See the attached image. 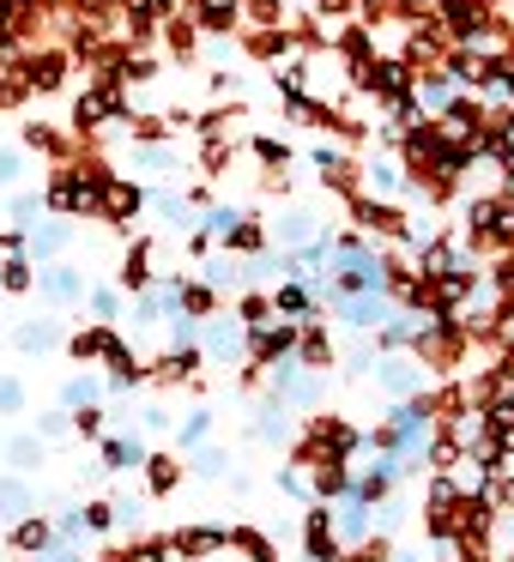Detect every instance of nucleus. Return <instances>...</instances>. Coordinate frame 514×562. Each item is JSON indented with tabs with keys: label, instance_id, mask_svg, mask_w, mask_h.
<instances>
[{
	"label": "nucleus",
	"instance_id": "f257e3e1",
	"mask_svg": "<svg viewBox=\"0 0 514 562\" xmlns=\"http://www.w3.org/2000/svg\"><path fill=\"white\" fill-rule=\"evenodd\" d=\"M351 224L369 236V243H405V212L393 200H376V194H351Z\"/></svg>",
	"mask_w": 514,
	"mask_h": 562
},
{
	"label": "nucleus",
	"instance_id": "f03ea898",
	"mask_svg": "<svg viewBox=\"0 0 514 562\" xmlns=\"http://www.w3.org/2000/svg\"><path fill=\"white\" fill-rule=\"evenodd\" d=\"M297 321H267V327H248V345H243V357L255 369H272V363H284V357H297Z\"/></svg>",
	"mask_w": 514,
	"mask_h": 562
},
{
	"label": "nucleus",
	"instance_id": "7ed1b4c3",
	"mask_svg": "<svg viewBox=\"0 0 514 562\" xmlns=\"http://www.w3.org/2000/svg\"><path fill=\"white\" fill-rule=\"evenodd\" d=\"M43 206L49 212H62V218H86V212H98V194H91V182L79 170H55L49 176V188H43Z\"/></svg>",
	"mask_w": 514,
	"mask_h": 562
},
{
	"label": "nucleus",
	"instance_id": "20e7f679",
	"mask_svg": "<svg viewBox=\"0 0 514 562\" xmlns=\"http://www.w3.org/2000/svg\"><path fill=\"white\" fill-rule=\"evenodd\" d=\"M139 212H146V188H139V182H127V176H110V182L98 188V218H110L115 231H122V224H134Z\"/></svg>",
	"mask_w": 514,
	"mask_h": 562
},
{
	"label": "nucleus",
	"instance_id": "39448f33",
	"mask_svg": "<svg viewBox=\"0 0 514 562\" xmlns=\"http://www.w3.org/2000/svg\"><path fill=\"white\" fill-rule=\"evenodd\" d=\"M303 550H309V562H345V544H339V532H333V508H327V502H309Z\"/></svg>",
	"mask_w": 514,
	"mask_h": 562
},
{
	"label": "nucleus",
	"instance_id": "423d86ee",
	"mask_svg": "<svg viewBox=\"0 0 514 562\" xmlns=\"http://www.w3.org/2000/svg\"><path fill=\"white\" fill-rule=\"evenodd\" d=\"M170 550L182 562H212V557H224V550H231V526H176Z\"/></svg>",
	"mask_w": 514,
	"mask_h": 562
},
{
	"label": "nucleus",
	"instance_id": "0eeeda50",
	"mask_svg": "<svg viewBox=\"0 0 514 562\" xmlns=\"http://www.w3.org/2000/svg\"><path fill=\"white\" fill-rule=\"evenodd\" d=\"M309 158H315V170H321V188H333V194H357V176H364V164H357L351 151H339V146H327V139H321Z\"/></svg>",
	"mask_w": 514,
	"mask_h": 562
},
{
	"label": "nucleus",
	"instance_id": "6e6552de",
	"mask_svg": "<svg viewBox=\"0 0 514 562\" xmlns=\"http://www.w3.org/2000/svg\"><path fill=\"white\" fill-rule=\"evenodd\" d=\"M243 345H248L243 321H224V315L200 321V351H206V363H231V357H243Z\"/></svg>",
	"mask_w": 514,
	"mask_h": 562
},
{
	"label": "nucleus",
	"instance_id": "1a4fd4ad",
	"mask_svg": "<svg viewBox=\"0 0 514 562\" xmlns=\"http://www.w3.org/2000/svg\"><path fill=\"white\" fill-rule=\"evenodd\" d=\"M146 363H139V351L127 339H115L110 345V357H103V387L110 393H134V387H146Z\"/></svg>",
	"mask_w": 514,
	"mask_h": 562
},
{
	"label": "nucleus",
	"instance_id": "9d476101",
	"mask_svg": "<svg viewBox=\"0 0 514 562\" xmlns=\"http://www.w3.org/2000/svg\"><path fill=\"white\" fill-rule=\"evenodd\" d=\"M37 296H43V303H55V308L79 303V296H86V272L67 267V260H49V267H37Z\"/></svg>",
	"mask_w": 514,
	"mask_h": 562
},
{
	"label": "nucleus",
	"instance_id": "9b49d317",
	"mask_svg": "<svg viewBox=\"0 0 514 562\" xmlns=\"http://www.w3.org/2000/svg\"><path fill=\"white\" fill-rule=\"evenodd\" d=\"M200 369H206V351H200V345H182V351H164L158 363H146V375L158 381V387H182V381H200Z\"/></svg>",
	"mask_w": 514,
	"mask_h": 562
},
{
	"label": "nucleus",
	"instance_id": "f8f14e48",
	"mask_svg": "<svg viewBox=\"0 0 514 562\" xmlns=\"http://www.w3.org/2000/svg\"><path fill=\"white\" fill-rule=\"evenodd\" d=\"M19 74L31 91H62L67 86V49H31L19 55Z\"/></svg>",
	"mask_w": 514,
	"mask_h": 562
},
{
	"label": "nucleus",
	"instance_id": "ddd939ff",
	"mask_svg": "<svg viewBox=\"0 0 514 562\" xmlns=\"http://www.w3.org/2000/svg\"><path fill=\"white\" fill-rule=\"evenodd\" d=\"M152 260H158V243L152 236H139V243H127V255H122V267H115V279H122V291L127 296H139V291H152Z\"/></svg>",
	"mask_w": 514,
	"mask_h": 562
},
{
	"label": "nucleus",
	"instance_id": "4468645a",
	"mask_svg": "<svg viewBox=\"0 0 514 562\" xmlns=\"http://www.w3.org/2000/svg\"><path fill=\"white\" fill-rule=\"evenodd\" d=\"M393 308H400V303H393L388 291H376V296H339V315L351 321L357 333H381L393 321Z\"/></svg>",
	"mask_w": 514,
	"mask_h": 562
},
{
	"label": "nucleus",
	"instance_id": "2eb2a0df",
	"mask_svg": "<svg viewBox=\"0 0 514 562\" xmlns=\"http://www.w3.org/2000/svg\"><path fill=\"white\" fill-rule=\"evenodd\" d=\"M110 345H115V327H103V321H86V327H74L62 339V351L74 357V363H103V357H110Z\"/></svg>",
	"mask_w": 514,
	"mask_h": 562
},
{
	"label": "nucleus",
	"instance_id": "dca6fc26",
	"mask_svg": "<svg viewBox=\"0 0 514 562\" xmlns=\"http://www.w3.org/2000/svg\"><path fill=\"white\" fill-rule=\"evenodd\" d=\"M188 19L212 37H231V31H243V0H188Z\"/></svg>",
	"mask_w": 514,
	"mask_h": 562
},
{
	"label": "nucleus",
	"instance_id": "f3484780",
	"mask_svg": "<svg viewBox=\"0 0 514 562\" xmlns=\"http://www.w3.org/2000/svg\"><path fill=\"white\" fill-rule=\"evenodd\" d=\"M376 369H381V387L393 393V405L429 393V387H424V363H417V357H388V363H376Z\"/></svg>",
	"mask_w": 514,
	"mask_h": 562
},
{
	"label": "nucleus",
	"instance_id": "a211bd4d",
	"mask_svg": "<svg viewBox=\"0 0 514 562\" xmlns=\"http://www.w3.org/2000/svg\"><path fill=\"white\" fill-rule=\"evenodd\" d=\"M98 460H103V472H139L152 460V448H146V436H103Z\"/></svg>",
	"mask_w": 514,
	"mask_h": 562
},
{
	"label": "nucleus",
	"instance_id": "6ab92c4d",
	"mask_svg": "<svg viewBox=\"0 0 514 562\" xmlns=\"http://www.w3.org/2000/svg\"><path fill=\"white\" fill-rule=\"evenodd\" d=\"M176 315H188V321H212L219 315V291H212L206 279H176Z\"/></svg>",
	"mask_w": 514,
	"mask_h": 562
},
{
	"label": "nucleus",
	"instance_id": "aec40b11",
	"mask_svg": "<svg viewBox=\"0 0 514 562\" xmlns=\"http://www.w3.org/2000/svg\"><path fill=\"white\" fill-rule=\"evenodd\" d=\"M393 484H400V465L381 460V465H369V472H357V477H351V496L364 502V508H376V502H388V496H393Z\"/></svg>",
	"mask_w": 514,
	"mask_h": 562
},
{
	"label": "nucleus",
	"instance_id": "412c9836",
	"mask_svg": "<svg viewBox=\"0 0 514 562\" xmlns=\"http://www.w3.org/2000/svg\"><path fill=\"white\" fill-rule=\"evenodd\" d=\"M333 357H339V351H333V339L321 333V321H303V333H297V363L315 369V375H327Z\"/></svg>",
	"mask_w": 514,
	"mask_h": 562
},
{
	"label": "nucleus",
	"instance_id": "4be33fe9",
	"mask_svg": "<svg viewBox=\"0 0 514 562\" xmlns=\"http://www.w3.org/2000/svg\"><path fill=\"white\" fill-rule=\"evenodd\" d=\"M309 490H315V502H345V496H351V465H345V460L309 465Z\"/></svg>",
	"mask_w": 514,
	"mask_h": 562
},
{
	"label": "nucleus",
	"instance_id": "5701e85b",
	"mask_svg": "<svg viewBox=\"0 0 514 562\" xmlns=\"http://www.w3.org/2000/svg\"><path fill=\"white\" fill-rule=\"evenodd\" d=\"M7 544H13L19 557H43V550L55 544V520H43V514H25V520H13Z\"/></svg>",
	"mask_w": 514,
	"mask_h": 562
},
{
	"label": "nucleus",
	"instance_id": "b1692460",
	"mask_svg": "<svg viewBox=\"0 0 514 562\" xmlns=\"http://www.w3.org/2000/svg\"><path fill=\"white\" fill-rule=\"evenodd\" d=\"M315 236H327L315 212H303V206H284V212H279V243L291 248V255H297V248H309Z\"/></svg>",
	"mask_w": 514,
	"mask_h": 562
},
{
	"label": "nucleus",
	"instance_id": "393cba45",
	"mask_svg": "<svg viewBox=\"0 0 514 562\" xmlns=\"http://www.w3.org/2000/svg\"><path fill=\"white\" fill-rule=\"evenodd\" d=\"M139 472H146V490L164 502V496H176V490H182V453H152Z\"/></svg>",
	"mask_w": 514,
	"mask_h": 562
},
{
	"label": "nucleus",
	"instance_id": "a878e982",
	"mask_svg": "<svg viewBox=\"0 0 514 562\" xmlns=\"http://www.w3.org/2000/svg\"><path fill=\"white\" fill-rule=\"evenodd\" d=\"M272 321H297V327L315 321V291L309 284H279L272 291Z\"/></svg>",
	"mask_w": 514,
	"mask_h": 562
},
{
	"label": "nucleus",
	"instance_id": "bb28decb",
	"mask_svg": "<svg viewBox=\"0 0 514 562\" xmlns=\"http://www.w3.org/2000/svg\"><path fill=\"white\" fill-rule=\"evenodd\" d=\"M364 182H369V194H376V200H393V194H405V164L369 158L364 164Z\"/></svg>",
	"mask_w": 514,
	"mask_h": 562
},
{
	"label": "nucleus",
	"instance_id": "cd10ccee",
	"mask_svg": "<svg viewBox=\"0 0 514 562\" xmlns=\"http://www.w3.org/2000/svg\"><path fill=\"white\" fill-rule=\"evenodd\" d=\"M243 49L255 55V61H291V55H297V37H291V31H248Z\"/></svg>",
	"mask_w": 514,
	"mask_h": 562
},
{
	"label": "nucleus",
	"instance_id": "c85d7f7f",
	"mask_svg": "<svg viewBox=\"0 0 514 562\" xmlns=\"http://www.w3.org/2000/svg\"><path fill=\"white\" fill-rule=\"evenodd\" d=\"M67 339V333L62 327H55V321H19V333H13V345H19V351H55V345H62Z\"/></svg>",
	"mask_w": 514,
	"mask_h": 562
},
{
	"label": "nucleus",
	"instance_id": "c756f323",
	"mask_svg": "<svg viewBox=\"0 0 514 562\" xmlns=\"http://www.w3.org/2000/svg\"><path fill=\"white\" fill-rule=\"evenodd\" d=\"M164 49L182 55V61H188V55L200 49V25H194L188 13H170V19H164Z\"/></svg>",
	"mask_w": 514,
	"mask_h": 562
},
{
	"label": "nucleus",
	"instance_id": "7c9ffc66",
	"mask_svg": "<svg viewBox=\"0 0 514 562\" xmlns=\"http://www.w3.org/2000/svg\"><path fill=\"white\" fill-rule=\"evenodd\" d=\"M224 248H231V255H248V260H260V255H267V224H260V218H243L231 236H224Z\"/></svg>",
	"mask_w": 514,
	"mask_h": 562
},
{
	"label": "nucleus",
	"instance_id": "2f4dec72",
	"mask_svg": "<svg viewBox=\"0 0 514 562\" xmlns=\"http://www.w3.org/2000/svg\"><path fill=\"white\" fill-rule=\"evenodd\" d=\"M79 308H86L91 321H103V327H115V321H122V291H110V284H98V291H91V284H86Z\"/></svg>",
	"mask_w": 514,
	"mask_h": 562
},
{
	"label": "nucleus",
	"instance_id": "473e14b6",
	"mask_svg": "<svg viewBox=\"0 0 514 562\" xmlns=\"http://www.w3.org/2000/svg\"><path fill=\"white\" fill-rule=\"evenodd\" d=\"M231 550H243L248 562H279V544L267 532H255V526H231Z\"/></svg>",
	"mask_w": 514,
	"mask_h": 562
},
{
	"label": "nucleus",
	"instance_id": "72a5a7b5",
	"mask_svg": "<svg viewBox=\"0 0 514 562\" xmlns=\"http://www.w3.org/2000/svg\"><path fill=\"white\" fill-rule=\"evenodd\" d=\"M0 291H13V296L37 291V267H31V255H7V260H0Z\"/></svg>",
	"mask_w": 514,
	"mask_h": 562
},
{
	"label": "nucleus",
	"instance_id": "f704fd0d",
	"mask_svg": "<svg viewBox=\"0 0 514 562\" xmlns=\"http://www.w3.org/2000/svg\"><path fill=\"white\" fill-rule=\"evenodd\" d=\"M103 393H110V387H103L98 375H67V381H62V412H79V405H98Z\"/></svg>",
	"mask_w": 514,
	"mask_h": 562
},
{
	"label": "nucleus",
	"instance_id": "c9c22d12",
	"mask_svg": "<svg viewBox=\"0 0 514 562\" xmlns=\"http://www.w3.org/2000/svg\"><path fill=\"white\" fill-rule=\"evenodd\" d=\"M7 465H13V477H31L43 465V441L37 436H13L7 441Z\"/></svg>",
	"mask_w": 514,
	"mask_h": 562
},
{
	"label": "nucleus",
	"instance_id": "e433bc0d",
	"mask_svg": "<svg viewBox=\"0 0 514 562\" xmlns=\"http://www.w3.org/2000/svg\"><path fill=\"white\" fill-rule=\"evenodd\" d=\"M31 514V484L25 477H0V520H25Z\"/></svg>",
	"mask_w": 514,
	"mask_h": 562
},
{
	"label": "nucleus",
	"instance_id": "4c0bfd02",
	"mask_svg": "<svg viewBox=\"0 0 514 562\" xmlns=\"http://www.w3.org/2000/svg\"><path fill=\"white\" fill-rule=\"evenodd\" d=\"M19 146H25V151H43V158H62V151H67V139L55 134L49 122H25V134H19Z\"/></svg>",
	"mask_w": 514,
	"mask_h": 562
},
{
	"label": "nucleus",
	"instance_id": "58836bf2",
	"mask_svg": "<svg viewBox=\"0 0 514 562\" xmlns=\"http://www.w3.org/2000/svg\"><path fill=\"white\" fill-rule=\"evenodd\" d=\"M255 164L267 176H284V170H291V146H284V139H272V134H260L255 139Z\"/></svg>",
	"mask_w": 514,
	"mask_h": 562
},
{
	"label": "nucleus",
	"instance_id": "ea45409f",
	"mask_svg": "<svg viewBox=\"0 0 514 562\" xmlns=\"http://www.w3.org/2000/svg\"><path fill=\"white\" fill-rule=\"evenodd\" d=\"M212 441V412H188L182 436H176V453H200Z\"/></svg>",
	"mask_w": 514,
	"mask_h": 562
},
{
	"label": "nucleus",
	"instance_id": "a19ab883",
	"mask_svg": "<svg viewBox=\"0 0 514 562\" xmlns=\"http://www.w3.org/2000/svg\"><path fill=\"white\" fill-rule=\"evenodd\" d=\"M67 417H74V436H86V441L110 436V412H103V405H79V412H67Z\"/></svg>",
	"mask_w": 514,
	"mask_h": 562
},
{
	"label": "nucleus",
	"instance_id": "79ce46f5",
	"mask_svg": "<svg viewBox=\"0 0 514 562\" xmlns=\"http://www.w3.org/2000/svg\"><path fill=\"white\" fill-rule=\"evenodd\" d=\"M86 532H91V538L115 532V508H110V496H86Z\"/></svg>",
	"mask_w": 514,
	"mask_h": 562
},
{
	"label": "nucleus",
	"instance_id": "37998d69",
	"mask_svg": "<svg viewBox=\"0 0 514 562\" xmlns=\"http://www.w3.org/2000/svg\"><path fill=\"white\" fill-rule=\"evenodd\" d=\"M460 502V484L448 472H429V490H424V508H454Z\"/></svg>",
	"mask_w": 514,
	"mask_h": 562
},
{
	"label": "nucleus",
	"instance_id": "c03bdc74",
	"mask_svg": "<svg viewBox=\"0 0 514 562\" xmlns=\"http://www.w3.org/2000/svg\"><path fill=\"white\" fill-rule=\"evenodd\" d=\"M236 321H243V327H267V321H272V296L248 291L243 303H236Z\"/></svg>",
	"mask_w": 514,
	"mask_h": 562
},
{
	"label": "nucleus",
	"instance_id": "a18cd8bd",
	"mask_svg": "<svg viewBox=\"0 0 514 562\" xmlns=\"http://www.w3.org/2000/svg\"><path fill=\"white\" fill-rule=\"evenodd\" d=\"M248 218V212H236V206H212L206 212V218H200V224H206V236H212V243H224V236H231L236 231V224H243Z\"/></svg>",
	"mask_w": 514,
	"mask_h": 562
},
{
	"label": "nucleus",
	"instance_id": "49530a36",
	"mask_svg": "<svg viewBox=\"0 0 514 562\" xmlns=\"http://www.w3.org/2000/svg\"><path fill=\"white\" fill-rule=\"evenodd\" d=\"M25 146H0V188H19V176H25Z\"/></svg>",
	"mask_w": 514,
	"mask_h": 562
},
{
	"label": "nucleus",
	"instance_id": "de8ad7c7",
	"mask_svg": "<svg viewBox=\"0 0 514 562\" xmlns=\"http://www.w3.org/2000/svg\"><path fill=\"white\" fill-rule=\"evenodd\" d=\"M19 412H25V381L0 375V417H19Z\"/></svg>",
	"mask_w": 514,
	"mask_h": 562
},
{
	"label": "nucleus",
	"instance_id": "09e8293b",
	"mask_svg": "<svg viewBox=\"0 0 514 562\" xmlns=\"http://www.w3.org/2000/svg\"><path fill=\"white\" fill-rule=\"evenodd\" d=\"M279 490H284V496H297V502H315V490H309V472H297V465H284V472H279Z\"/></svg>",
	"mask_w": 514,
	"mask_h": 562
},
{
	"label": "nucleus",
	"instance_id": "8fccbe9b",
	"mask_svg": "<svg viewBox=\"0 0 514 562\" xmlns=\"http://www.w3.org/2000/svg\"><path fill=\"white\" fill-rule=\"evenodd\" d=\"M170 158H176L170 146H134V164H139V170H170Z\"/></svg>",
	"mask_w": 514,
	"mask_h": 562
},
{
	"label": "nucleus",
	"instance_id": "3c124183",
	"mask_svg": "<svg viewBox=\"0 0 514 562\" xmlns=\"http://www.w3.org/2000/svg\"><path fill=\"white\" fill-rule=\"evenodd\" d=\"M200 279H206L212 291H224V284H236V267H231V260H206V267H200Z\"/></svg>",
	"mask_w": 514,
	"mask_h": 562
},
{
	"label": "nucleus",
	"instance_id": "603ef678",
	"mask_svg": "<svg viewBox=\"0 0 514 562\" xmlns=\"http://www.w3.org/2000/svg\"><path fill=\"white\" fill-rule=\"evenodd\" d=\"M67 429H74V417H67V412H49V417H37V436H43V441H62Z\"/></svg>",
	"mask_w": 514,
	"mask_h": 562
},
{
	"label": "nucleus",
	"instance_id": "864d4df0",
	"mask_svg": "<svg viewBox=\"0 0 514 562\" xmlns=\"http://www.w3.org/2000/svg\"><path fill=\"white\" fill-rule=\"evenodd\" d=\"M37 212H43V194H13V218H19V231H25V236H31L25 218H37Z\"/></svg>",
	"mask_w": 514,
	"mask_h": 562
},
{
	"label": "nucleus",
	"instance_id": "5fc2aeb1",
	"mask_svg": "<svg viewBox=\"0 0 514 562\" xmlns=\"http://www.w3.org/2000/svg\"><path fill=\"white\" fill-rule=\"evenodd\" d=\"M139 424H146V436H164V429H176V417H170V405H146Z\"/></svg>",
	"mask_w": 514,
	"mask_h": 562
},
{
	"label": "nucleus",
	"instance_id": "6e6d98bb",
	"mask_svg": "<svg viewBox=\"0 0 514 562\" xmlns=\"http://www.w3.org/2000/svg\"><path fill=\"white\" fill-rule=\"evenodd\" d=\"M200 164H206V176H219L224 164H231V146H224V139H206V151H200Z\"/></svg>",
	"mask_w": 514,
	"mask_h": 562
},
{
	"label": "nucleus",
	"instance_id": "4d7b16f0",
	"mask_svg": "<svg viewBox=\"0 0 514 562\" xmlns=\"http://www.w3.org/2000/svg\"><path fill=\"white\" fill-rule=\"evenodd\" d=\"M37 562H86V550H79V544H67V538H55V544L43 550Z\"/></svg>",
	"mask_w": 514,
	"mask_h": 562
},
{
	"label": "nucleus",
	"instance_id": "13d9d810",
	"mask_svg": "<svg viewBox=\"0 0 514 562\" xmlns=\"http://www.w3.org/2000/svg\"><path fill=\"white\" fill-rule=\"evenodd\" d=\"M194 472H200V477H219V472H224V453H219V448H200V465H194Z\"/></svg>",
	"mask_w": 514,
	"mask_h": 562
},
{
	"label": "nucleus",
	"instance_id": "bf43d9fd",
	"mask_svg": "<svg viewBox=\"0 0 514 562\" xmlns=\"http://www.w3.org/2000/svg\"><path fill=\"white\" fill-rule=\"evenodd\" d=\"M502 200H514V158L502 164Z\"/></svg>",
	"mask_w": 514,
	"mask_h": 562
},
{
	"label": "nucleus",
	"instance_id": "052dcab7",
	"mask_svg": "<svg viewBox=\"0 0 514 562\" xmlns=\"http://www.w3.org/2000/svg\"><path fill=\"white\" fill-rule=\"evenodd\" d=\"M484 7H490V13H509V7H514V0H484Z\"/></svg>",
	"mask_w": 514,
	"mask_h": 562
},
{
	"label": "nucleus",
	"instance_id": "680f3d73",
	"mask_svg": "<svg viewBox=\"0 0 514 562\" xmlns=\"http://www.w3.org/2000/svg\"><path fill=\"white\" fill-rule=\"evenodd\" d=\"M429 7H436V13H442V7H454V0H429Z\"/></svg>",
	"mask_w": 514,
	"mask_h": 562
}]
</instances>
